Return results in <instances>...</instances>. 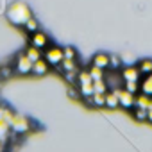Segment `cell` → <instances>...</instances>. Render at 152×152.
Here are the masks:
<instances>
[{
	"label": "cell",
	"instance_id": "d4e9b609",
	"mask_svg": "<svg viewBox=\"0 0 152 152\" xmlns=\"http://www.w3.org/2000/svg\"><path fill=\"white\" fill-rule=\"evenodd\" d=\"M147 122L152 124V109H148V116H147Z\"/></svg>",
	"mask_w": 152,
	"mask_h": 152
},
{
	"label": "cell",
	"instance_id": "4fadbf2b",
	"mask_svg": "<svg viewBox=\"0 0 152 152\" xmlns=\"http://www.w3.org/2000/svg\"><path fill=\"white\" fill-rule=\"evenodd\" d=\"M136 106H138V107L150 109V106H152V97H148V95H145V93H140V95L136 97Z\"/></svg>",
	"mask_w": 152,
	"mask_h": 152
},
{
	"label": "cell",
	"instance_id": "5bb4252c",
	"mask_svg": "<svg viewBox=\"0 0 152 152\" xmlns=\"http://www.w3.org/2000/svg\"><path fill=\"white\" fill-rule=\"evenodd\" d=\"M138 68H140L141 75H143V77H145V75L152 73V61H150V59H143V61H140Z\"/></svg>",
	"mask_w": 152,
	"mask_h": 152
},
{
	"label": "cell",
	"instance_id": "ac0fdd59",
	"mask_svg": "<svg viewBox=\"0 0 152 152\" xmlns=\"http://www.w3.org/2000/svg\"><path fill=\"white\" fill-rule=\"evenodd\" d=\"M120 66H122V61H120V57H116V56H109V70L116 72Z\"/></svg>",
	"mask_w": 152,
	"mask_h": 152
},
{
	"label": "cell",
	"instance_id": "603a6c76",
	"mask_svg": "<svg viewBox=\"0 0 152 152\" xmlns=\"http://www.w3.org/2000/svg\"><path fill=\"white\" fill-rule=\"evenodd\" d=\"M63 50H64V57H68V59H75V56H77L75 48H72V47H66V48H63Z\"/></svg>",
	"mask_w": 152,
	"mask_h": 152
},
{
	"label": "cell",
	"instance_id": "9c48e42d",
	"mask_svg": "<svg viewBox=\"0 0 152 152\" xmlns=\"http://www.w3.org/2000/svg\"><path fill=\"white\" fill-rule=\"evenodd\" d=\"M91 64H93V66H99V68H102V70H107V68H109V56H107V54H97V56L93 57Z\"/></svg>",
	"mask_w": 152,
	"mask_h": 152
},
{
	"label": "cell",
	"instance_id": "484cf974",
	"mask_svg": "<svg viewBox=\"0 0 152 152\" xmlns=\"http://www.w3.org/2000/svg\"><path fill=\"white\" fill-rule=\"evenodd\" d=\"M0 79H2V75H0Z\"/></svg>",
	"mask_w": 152,
	"mask_h": 152
},
{
	"label": "cell",
	"instance_id": "9a60e30c",
	"mask_svg": "<svg viewBox=\"0 0 152 152\" xmlns=\"http://www.w3.org/2000/svg\"><path fill=\"white\" fill-rule=\"evenodd\" d=\"M147 116H148V109H145V107H134V118L138 120V122H147Z\"/></svg>",
	"mask_w": 152,
	"mask_h": 152
},
{
	"label": "cell",
	"instance_id": "6da1fadb",
	"mask_svg": "<svg viewBox=\"0 0 152 152\" xmlns=\"http://www.w3.org/2000/svg\"><path fill=\"white\" fill-rule=\"evenodd\" d=\"M7 18H9V22H11L13 25H16V27H25V23L32 18V13H31V9H29L23 2H15V4L9 7V11H7Z\"/></svg>",
	"mask_w": 152,
	"mask_h": 152
},
{
	"label": "cell",
	"instance_id": "d6986e66",
	"mask_svg": "<svg viewBox=\"0 0 152 152\" xmlns=\"http://www.w3.org/2000/svg\"><path fill=\"white\" fill-rule=\"evenodd\" d=\"M95 91H99V93H107V83H106V79L95 81Z\"/></svg>",
	"mask_w": 152,
	"mask_h": 152
},
{
	"label": "cell",
	"instance_id": "277c9868",
	"mask_svg": "<svg viewBox=\"0 0 152 152\" xmlns=\"http://www.w3.org/2000/svg\"><path fill=\"white\" fill-rule=\"evenodd\" d=\"M45 59H47L48 64L57 66V64H61V61L64 59V50H63V48H57V47H50V48L45 52Z\"/></svg>",
	"mask_w": 152,
	"mask_h": 152
},
{
	"label": "cell",
	"instance_id": "44dd1931",
	"mask_svg": "<svg viewBox=\"0 0 152 152\" xmlns=\"http://www.w3.org/2000/svg\"><path fill=\"white\" fill-rule=\"evenodd\" d=\"M124 86H125V90H129L131 93H138L140 91V83L138 81H132V83H124Z\"/></svg>",
	"mask_w": 152,
	"mask_h": 152
},
{
	"label": "cell",
	"instance_id": "8fae6325",
	"mask_svg": "<svg viewBox=\"0 0 152 152\" xmlns=\"http://www.w3.org/2000/svg\"><path fill=\"white\" fill-rule=\"evenodd\" d=\"M140 91L145 93V95H148V97H152V73L145 75V79H141V83H140Z\"/></svg>",
	"mask_w": 152,
	"mask_h": 152
},
{
	"label": "cell",
	"instance_id": "8992f818",
	"mask_svg": "<svg viewBox=\"0 0 152 152\" xmlns=\"http://www.w3.org/2000/svg\"><path fill=\"white\" fill-rule=\"evenodd\" d=\"M122 79H124V83H132V81H138L140 83L141 72H140L138 66H127V68L122 70Z\"/></svg>",
	"mask_w": 152,
	"mask_h": 152
},
{
	"label": "cell",
	"instance_id": "7c38bea8",
	"mask_svg": "<svg viewBox=\"0 0 152 152\" xmlns=\"http://www.w3.org/2000/svg\"><path fill=\"white\" fill-rule=\"evenodd\" d=\"M90 100H91V104L95 106V107H104L106 106V93H99V91H95L91 97H88Z\"/></svg>",
	"mask_w": 152,
	"mask_h": 152
},
{
	"label": "cell",
	"instance_id": "7a4b0ae2",
	"mask_svg": "<svg viewBox=\"0 0 152 152\" xmlns=\"http://www.w3.org/2000/svg\"><path fill=\"white\" fill-rule=\"evenodd\" d=\"M32 64H34V61H31V57L25 52H22V54L16 56V61H15L13 68L18 75H27V73H32Z\"/></svg>",
	"mask_w": 152,
	"mask_h": 152
},
{
	"label": "cell",
	"instance_id": "5b68a950",
	"mask_svg": "<svg viewBox=\"0 0 152 152\" xmlns=\"http://www.w3.org/2000/svg\"><path fill=\"white\" fill-rule=\"evenodd\" d=\"M116 93H118V99H120V106L122 107H132V106H136V97H134V93H131L129 90H115Z\"/></svg>",
	"mask_w": 152,
	"mask_h": 152
},
{
	"label": "cell",
	"instance_id": "cb8c5ba5",
	"mask_svg": "<svg viewBox=\"0 0 152 152\" xmlns=\"http://www.w3.org/2000/svg\"><path fill=\"white\" fill-rule=\"evenodd\" d=\"M79 93H81V91H77L75 88H72V86H70V90H68V95H70L72 99H79Z\"/></svg>",
	"mask_w": 152,
	"mask_h": 152
},
{
	"label": "cell",
	"instance_id": "7402d4cb",
	"mask_svg": "<svg viewBox=\"0 0 152 152\" xmlns=\"http://www.w3.org/2000/svg\"><path fill=\"white\" fill-rule=\"evenodd\" d=\"M13 72H15V68H11V66H2V68H0V75H2V79H4V81L11 77Z\"/></svg>",
	"mask_w": 152,
	"mask_h": 152
},
{
	"label": "cell",
	"instance_id": "52a82bcc",
	"mask_svg": "<svg viewBox=\"0 0 152 152\" xmlns=\"http://www.w3.org/2000/svg\"><path fill=\"white\" fill-rule=\"evenodd\" d=\"M31 45L41 50V48H45V47L48 45V38H47L43 32H38V31H36V32L31 36Z\"/></svg>",
	"mask_w": 152,
	"mask_h": 152
},
{
	"label": "cell",
	"instance_id": "3957f363",
	"mask_svg": "<svg viewBox=\"0 0 152 152\" xmlns=\"http://www.w3.org/2000/svg\"><path fill=\"white\" fill-rule=\"evenodd\" d=\"M31 125L32 124L25 116H20V115H15L13 120H11V131H13V134H23V132H27L31 129Z\"/></svg>",
	"mask_w": 152,
	"mask_h": 152
},
{
	"label": "cell",
	"instance_id": "2e32d148",
	"mask_svg": "<svg viewBox=\"0 0 152 152\" xmlns=\"http://www.w3.org/2000/svg\"><path fill=\"white\" fill-rule=\"evenodd\" d=\"M104 72H106V70H102V68H99V66H93V64H91V68H90V73H91L93 81L104 79Z\"/></svg>",
	"mask_w": 152,
	"mask_h": 152
},
{
	"label": "cell",
	"instance_id": "e0dca14e",
	"mask_svg": "<svg viewBox=\"0 0 152 152\" xmlns=\"http://www.w3.org/2000/svg\"><path fill=\"white\" fill-rule=\"evenodd\" d=\"M25 54L31 57V61H38V59H41V52H39V48H36V47H32V45L25 50Z\"/></svg>",
	"mask_w": 152,
	"mask_h": 152
},
{
	"label": "cell",
	"instance_id": "4316f807",
	"mask_svg": "<svg viewBox=\"0 0 152 152\" xmlns=\"http://www.w3.org/2000/svg\"><path fill=\"white\" fill-rule=\"evenodd\" d=\"M150 109H152V106H150Z\"/></svg>",
	"mask_w": 152,
	"mask_h": 152
},
{
	"label": "cell",
	"instance_id": "ffe728a7",
	"mask_svg": "<svg viewBox=\"0 0 152 152\" xmlns=\"http://www.w3.org/2000/svg\"><path fill=\"white\" fill-rule=\"evenodd\" d=\"M23 29H25L27 32H31V34H34V32L38 31V22H36L34 18H31V20H29V22L25 23V27H23Z\"/></svg>",
	"mask_w": 152,
	"mask_h": 152
},
{
	"label": "cell",
	"instance_id": "ba28073f",
	"mask_svg": "<svg viewBox=\"0 0 152 152\" xmlns=\"http://www.w3.org/2000/svg\"><path fill=\"white\" fill-rule=\"evenodd\" d=\"M48 63H47V59L43 61V59H38V61H34V64H32V73L34 75H47L48 73Z\"/></svg>",
	"mask_w": 152,
	"mask_h": 152
},
{
	"label": "cell",
	"instance_id": "30bf717a",
	"mask_svg": "<svg viewBox=\"0 0 152 152\" xmlns=\"http://www.w3.org/2000/svg\"><path fill=\"white\" fill-rule=\"evenodd\" d=\"M118 106H120L118 93H116L115 90L107 91V93H106V107H109V109H115V107H118Z\"/></svg>",
	"mask_w": 152,
	"mask_h": 152
}]
</instances>
